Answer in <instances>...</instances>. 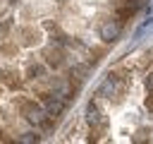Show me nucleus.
Returning a JSON list of instances; mask_svg holds the SVG:
<instances>
[{"mask_svg": "<svg viewBox=\"0 0 153 144\" xmlns=\"http://www.w3.org/2000/svg\"><path fill=\"white\" fill-rule=\"evenodd\" d=\"M98 94L105 96V98H122V94H124V82H122L117 74H108V79L100 84Z\"/></svg>", "mask_w": 153, "mask_h": 144, "instance_id": "obj_1", "label": "nucleus"}, {"mask_svg": "<svg viewBox=\"0 0 153 144\" xmlns=\"http://www.w3.org/2000/svg\"><path fill=\"white\" fill-rule=\"evenodd\" d=\"M98 36H100L103 43H115V41L122 36V22H117V19H108V22H103L100 29H98Z\"/></svg>", "mask_w": 153, "mask_h": 144, "instance_id": "obj_2", "label": "nucleus"}, {"mask_svg": "<svg viewBox=\"0 0 153 144\" xmlns=\"http://www.w3.org/2000/svg\"><path fill=\"white\" fill-rule=\"evenodd\" d=\"M24 115H26V120L31 122V125H45L48 122V113H45V108H41L38 103H26L24 106Z\"/></svg>", "mask_w": 153, "mask_h": 144, "instance_id": "obj_3", "label": "nucleus"}, {"mask_svg": "<svg viewBox=\"0 0 153 144\" xmlns=\"http://www.w3.org/2000/svg\"><path fill=\"white\" fill-rule=\"evenodd\" d=\"M43 108H45V113H48L50 118H57V115H62V113H65L67 101H65V98H60V96H48V98L43 101Z\"/></svg>", "mask_w": 153, "mask_h": 144, "instance_id": "obj_4", "label": "nucleus"}, {"mask_svg": "<svg viewBox=\"0 0 153 144\" xmlns=\"http://www.w3.org/2000/svg\"><path fill=\"white\" fill-rule=\"evenodd\" d=\"M86 122H88L91 127H96V125H100V122H103V118H100V110H98V106H96L93 101L86 106Z\"/></svg>", "mask_w": 153, "mask_h": 144, "instance_id": "obj_5", "label": "nucleus"}, {"mask_svg": "<svg viewBox=\"0 0 153 144\" xmlns=\"http://www.w3.org/2000/svg\"><path fill=\"white\" fill-rule=\"evenodd\" d=\"M45 62L53 65V67H60V65H62V50H57V48H55V50L48 48V50H45Z\"/></svg>", "mask_w": 153, "mask_h": 144, "instance_id": "obj_6", "label": "nucleus"}, {"mask_svg": "<svg viewBox=\"0 0 153 144\" xmlns=\"http://www.w3.org/2000/svg\"><path fill=\"white\" fill-rule=\"evenodd\" d=\"M26 74H29L31 79H41V77H45V67H43V65H29Z\"/></svg>", "mask_w": 153, "mask_h": 144, "instance_id": "obj_7", "label": "nucleus"}, {"mask_svg": "<svg viewBox=\"0 0 153 144\" xmlns=\"http://www.w3.org/2000/svg\"><path fill=\"white\" fill-rule=\"evenodd\" d=\"M86 72H88V67H86V65H76V67H72V70H69L72 79H74V77H76V79H84V74H86Z\"/></svg>", "mask_w": 153, "mask_h": 144, "instance_id": "obj_8", "label": "nucleus"}, {"mask_svg": "<svg viewBox=\"0 0 153 144\" xmlns=\"http://www.w3.org/2000/svg\"><path fill=\"white\" fill-rule=\"evenodd\" d=\"M41 137L38 134H33V132H24L22 137H19V142H26V144H31V142H38Z\"/></svg>", "mask_w": 153, "mask_h": 144, "instance_id": "obj_9", "label": "nucleus"}, {"mask_svg": "<svg viewBox=\"0 0 153 144\" xmlns=\"http://www.w3.org/2000/svg\"><path fill=\"white\" fill-rule=\"evenodd\" d=\"M146 89H148V91H153V72L146 77Z\"/></svg>", "mask_w": 153, "mask_h": 144, "instance_id": "obj_10", "label": "nucleus"}, {"mask_svg": "<svg viewBox=\"0 0 153 144\" xmlns=\"http://www.w3.org/2000/svg\"><path fill=\"white\" fill-rule=\"evenodd\" d=\"M148 94H151V96L146 98V108H148V110L153 113V91H148Z\"/></svg>", "mask_w": 153, "mask_h": 144, "instance_id": "obj_11", "label": "nucleus"}]
</instances>
